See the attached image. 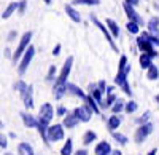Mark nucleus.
<instances>
[{
	"label": "nucleus",
	"mask_w": 159,
	"mask_h": 155,
	"mask_svg": "<svg viewBox=\"0 0 159 155\" xmlns=\"http://www.w3.org/2000/svg\"><path fill=\"white\" fill-rule=\"evenodd\" d=\"M30 40H32V32L29 31V32H24L22 34V37H21V40H19V43H18V48L15 50V53H13V62H18L21 58H22V55H24V51L29 48V45H30Z\"/></svg>",
	"instance_id": "nucleus-1"
},
{
	"label": "nucleus",
	"mask_w": 159,
	"mask_h": 155,
	"mask_svg": "<svg viewBox=\"0 0 159 155\" xmlns=\"http://www.w3.org/2000/svg\"><path fill=\"white\" fill-rule=\"evenodd\" d=\"M137 46H139V50L142 51V53H147V55H150L151 58H157V51L154 50V45L150 42V38L145 35L143 32H142L140 37L137 38Z\"/></svg>",
	"instance_id": "nucleus-2"
},
{
	"label": "nucleus",
	"mask_w": 159,
	"mask_h": 155,
	"mask_svg": "<svg viewBox=\"0 0 159 155\" xmlns=\"http://www.w3.org/2000/svg\"><path fill=\"white\" fill-rule=\"evenodd\" d=\"M34 56H35V48H34L32 45H29V48L24 51L22 59H21V62H19V67H18V70H19V74H21V75H24V74H25V70H27L29 64L32 62Z\"/></svg>",
	"instance_id": "nucleus-3"
},
{
	"label": "nucleus",
	"mask_w": 159,
	"mask_h": 155,
	"mask_svg": "<svg viewBox=\"0 0 159 155\" xmlns=\"http://www.w3.org/2000/svg\"><path fill=\"white\" fill-rule=\"evenodd\" d=\"M91 21L94 22L96 26H97V29H100V32L105 35V38H107V42L110 43V46L113 48V51H118V46L115 45V40H113V35H111V32L108 31V27L105 26L103 22H100L97 18H96V15H91Z\"/></svg>",
	"instance_id": "nucleus-4"
},
{
	"label": "nucleus",
	"mask_w": 159,
	"mask_h": 155,
	"mask_svg": "<svg viewBox=\"0 0 159 155\" xmlns=\"http://www.w3.org/2000/svg\"><path fill=\"white\" fill-rule=\"evenodd\" d=\"M151 133H153V123L147 122V123L140 125V126L137 128V131H135V143H137V144H142Z\"/></svg>",
	"instance_id": "nucleus-5"
},
{
	"label": "nucleus",
	"mask_w": 159,
	"mask_h": 155,
	"mask_svg": "<svg viewBox=\"0 0 159 155\" xmlns=\"http://www.w3.org/2000/svg\"><path fill=\"white\" fill-rule=\"evenodd\" d=\"M54 117V109L49 102H45V104L40 107V112H38V122H43L46 125H49V122Z\"/></svg>",
	"instance_id": "nucleus-6"
},
{
	"label": "nucleus",
	"mask_w": 159,
	"mask_h": 155,
	"mask_svg": "<svg viewBox=\"0 0 159 155\" xmlns=\"http://www.w3.org/2000/svg\"><path fill=\"white\" fill-rule=\"evenodd\" d=\"M64 139V125H52L48 126V141L49 143H57Z\"/></svg>",
	"instance_id": "nucleus-7"
},
{
	"label": "nucleus",
	"mask_w": 159,
	"mask_h": 155,
	"mask_svg": "<svg viewBox=\"0 0 159 155\" xmlns=\"http://www.w3.org/2000/svg\"><path fill=\"white\" fill-rule=\"evenodd\" d=\"M115 83H116L119 88H123V91H124L127 96L132 94L130 86H129V83H127V74H126L124 70H118V74H116V77H115Z\"/></svg>",
	"instance_id": "nucleus-8"
},
{
	"label": "nucleus",
	"mask_w": 159,
	"mask_h": 155,
	"mask_svg": "<svg viewBox=\"0 0 159 155\" xmlns=\"http://www.w3.org/2000/svg\"><path fill=\"white\" fill-rule=\"evenodd\" d=\"M123 8H124V11H126V15H127V18H129V21H135L137 24H140V26H143L145 22H143V18L139 15V13L135 11V8L132 7V5H129V3H126L124 2V5H123Z\"/></svg>",
	"instance_id": "nucleus-9"
},
{
	"label": "nucleus",
	"mask_w": 159,
	"mask_h": 155,
	"mask_svg": "<svg viewBox=\"0 0 159 155\" xmlns=\"http://www.w3.org/2000/svg\"><path fill=\"white\" fill-rule=\"evenodd\" d=\"M72 64H73V58L69 56L67 59H65V62H64V67H62V70H61V75L57 77V82L67 83V77H69V74H70V70H72Z\"/></svg>",
	"instance_id": "nucleus-10"
},
{
	"label": "nucleus",
	"mask_w": 159,
	"mask_h": 155,
	"mask_svg": "<svg viewBox=\"0 0 159 155\" xmlns=\"http://www.w3.org/2000/svg\"><path fill=\"white\" fill-rule=\"evenodd\" d=\"M73 114L80 119V122H89L91 115H92V110H91L89 106L86 104V106H81V107H76V109L73 110Z\"/></svg>",
	"instance_id": "nucleus-11"
},
{
	"label": "nucleus",
	"mask_w": 159,
	"mask_h": 155,
	"mask_svg": "<svg viewBox=\"0 0 159 155\" xmlns=\"http://www.w3.org/2000/svg\"><path fill=\"white\" fill-rule=\"evenodd\" d=\"M21 96H22V101H24V106L27 109H32L34 107V88H32V85H29L25 88L21 93Z\"/></svg>",
	"instance_id": "nucleus-12"
},
{
	"label": "nucleus",
	"mask_w": 159,
	"mask_h": 155,
	"mask_svg": "<svg viewBox=\"0 0 159 155\" xmlns=\"http://www.w3.org/2000/svg\"><path fill=\"white\" fill-rule=\"evenodd\" d=\"M52 93H54L56 99H61L65 93H67V83H62V82H54V88H52Z\"/></svg>",
	"instance_id": "nucleus-13"
},
{
	"label": "nucleus",
	"mask_w": 159,
	"mask_h": 155,
	"mask_svg": "<svg viewBox=\"0 0 159 155\" xmlns=\"http://www.w3.org/2000/svg\"><path fill=\"white\" fill-rule=\"evenodd\" d=\"M78 123H80V119L76 117V115H75L73 112H72V114L67 112V115L64 117V126L69 128V130H72V128H75Z\"/></svg>",
	"instance_id": "nucleus-14"
},
{
	"label": "nucleus",
	"mask_w": 159,
	"mask_h": 155,
	"mask_svg": "<svg viewBox=\"0 0 159 155\" xmlns=\"http://www.w3.org/2000/svg\"><path fill=\"white\" fill-rule=\"evenodd\" d=\"M96 155H111V146L107 143V141H102L96 146V150H94Z\"/></svg>",
	"instance_id": "nucleus-15"
},
{
	"label": "nucleus",
	"mask_w": 159,
	"mask_h": 155,
	"mask_svg": "<svg viewBox=\"0 0 159 155\" xmlns=\"http://www.w3.org/2000/svg\"><path fill=\"white\" fill-rule=\"evenodd\" d=\"M65 13L73 22H81V15H80V11L75 10L73 5H65Z\"/></svg>",
	"instance_id": "nucleus-16"
},
{
	"label": "nucleus",
	"mask_w": 159,
	"mask_h": 155,
	"mask_svg": "<svg viewBox=\"0 0 159 155\" xmlns=\"http://www.w3.org/2000/svg\"><path fill=\"white\" fill-rule=\"evenodd\" d=\"M21 119L27 128H37V125H38V120H35L34 115H30L27 112H21Z\"/></svg>",
	"instance_id": "nucleus-17"
},
{
	"label": "nucleus",
	"mask_w": 159,
	"mask_h": 155,
	"mask_svg": "<svg viewBox=\"0 0 159 155\" xmlns=\"http://www.w3.org/2000/svg\"><path fill=\"white\" fill-rule=\"evenodd\" d=\"M67 93H70V94H73V96H78V98H81L83 101L86 99L84 91H83L81 88H78L76 85H73V83H67Z\"/></svg>",
	"instance_id": "nucleus-18"
},
{
	"label": "nucleus",
	"mask_w": 159,
	"mask_h": 155,
	"mask_svg": "<svg viewBox=\"0 0 159 155\" xmlns=\"http://www.w3.org/2000/svg\"><path fill=\"white\" fill-rule=\"evenodd\" d=\"M148 32L150 34H154V35H159V18L157 16H153L150 21H148Z\"/></svg>",
	"instance_id": "nucleus-19"
},
{
	"label": "nucleus",
	"mask_w": 159,
	"mask_h": 155,
	"mask_svg": "<svg viewBox=\"0 0 159 155\" xmlns=\"http://www.w3.org/2000/svg\"><path fill=\"white\" fill-rule=\"evenodd\" d=\"M139 61H140V67L142 69H150L153 66V58L150 55H147V53H142Z\"/></svg>",
	"instance_id": "nucleus-20"
},
{
	"label": "nucleus",
	"mask_w": 159,
	"mask_h": 155,
	"mask_svg": "<svg viewBox=\"0 0 159 155\" xmlns=\"http://www.w3.org/2000/svg\"><path fill=\"white\" fill-rule=\"evenodd\" d=\"M18 155H35V153L29 143H21L18 147Z\"/></svg>",
	"instance_id": "nucleus-21"
},
{
	"label": "nucleus",
	"mask_w": 159,
	"mask_h": 155,
	"mask_svg": "<svg viewBox=\"0 0 159 155\" xmlns=\"http://www.w3.org/2000/svg\"><path fill=\"white\" fill-rule=\"evenodd\" d=\"M18 5H19V2H13V3H10L5 10H3V13H2V18L3 19H8L13 13H15L16 10H18Z\"/></svg>",
	"instance_id": "nucleus-22"
},
{
	"label": "nucleus",
	"mask_w": 159,
	"mask_h": 155,
	"mask_svg": "<svg viewBox=\"0 0 159 155\" xmlns=\"http://www.w3.org/2000/svg\"><path fill=\"white\" fill-rule=\"evenodd\" d=\"M105 24H107L108 31L111 32L113 38H118V37H119V27H118V24H116L113 19H107V21H105Z\"/></svg>",
	"instance_id": "nucleus-23"
},
{
	"label": "nucleus",
	"mask_w": 159,
	"mask_h": 155,
	"mask_svg": "<svg viewBox=\"0 0 159 155\" xmlns=\"http://www.w3.org/2000/svg\"><path fill=\"white\" fill-rule=\"evenodd\" d=\"M84 102L89 106V109H91L92 112H94V114H99V112H100V110H99V104H97V101H96L94 98H92L91 94H89V96H86Z\"/></svg>",
	"instance_id": "nucleus-24"
},
{
	"label": "nucleus",
	"mask_w": 159,
	"mask_h": 155,
	"mask_svg": "<svg viewBox=\"0 0 159 155\" xmlns=\"http://www.w3.org/2000/svg\"><path fill=\"white\" fill-rule=\"evenodd\" d=\"M119 125H121V119H119L116 114L111 115V117L108 119V130H110V131H115Z\"/></svg>",
	"instance_id": "nucleus-25"
},
{
	"label": "nucleus",
	"mask_w": 159,
	"mask_h": 155,
	"mask_svg": "<svg viewBox=\"0 0 159 155\" xmlns=\"http://www.w3.org/2000/svg\"><path fill=\"white\" fill-rule=\"evenodd\" d=\"M140 27H142V26H140V24H137L135 21H129V22L126 24L127 32H129V34H134V35H137V34L140 32Z\"/></svg>",
	"instance_id": "nucleus-26"
},
{
	"label": "nucleus",
	"mask_w": 159,
	"mask_h": 155,
	"mask_svg": "<svg viewBox=\"0 0 159 155\" xmlns=\"http://www.w3.org/2000/svg\"><path fill=\"white\" fill-rule=\"evenodd\" d=\"M72 152H73V143H72V139H67L64 147L61 149V155H72Z\"/></svg>",
	"instance_id": "nucleus-27"
},
{
	"label": "nucleus",
	"mask_w": 159,
	"mask_h": 155,
	"mask_svg": "<svg viewBox=\"0 0 159 155\" xmlns=\"http://www.w3.org/2000/svg\"><path fill=\"white\" fill-rule=\"evenodd\" d=\"M147 77H148V80H157L159 79V69L154 66V64L150 69H147Z\"/></svg>",
	"instance_id": "nucleus-28"
},
{
	"label": "nucleus",
	"mask_w": 159,
	"mask_h": 155,
	"mask_svg": "<svg viewBox=\"0 0 159 155\" xmlns=\"http://www.w3.org/2000/svg\"><path fill=\"white\" fill-rule=\"evenodd\" d=\"M96 139H97V134H96L94 131H91V130H89V131H86L84 136H83V144L88 146V144H91V143H94Z\"/></svg>",
	"instance_id": "nucleus-29"
},
{
	"label": "nucleus",
	"mask_w": 159,
	"mask_h": 155,
	"mask_svg": "<svg viewBox=\"0 0 159 155\" xmlns=\"http://www.w3.org/2000/svg\"><path fill=\"white\" fill-rule=\"evenodd\" d=\"M124 107H126L124 101H123V99H116L115 104L111 106V110H113V114H119L121 110H124Z\"/></svg>",
	"instance_id": "nucleus-30"
},
{
	"label": "nucleus",
	"mask_w": 159,
	"mask_h": 155,
	"mask_svg": "<svg viewBox=\"0 0 159 155\" xmlns=\"http://www.w3.org/2000/svg\"><path fill=\"white\" fill-rule=\"evenodd\" d=\"M116 99H118V98H116L113 93H111V94H108V96H107V99H105V102L102 104V107H103V109H110V107L115 104V101H116Z\"/></svg>",
	"instance_id": "nucleus-31"
},
{
	"label": "nucleus",
	"mask_w": 159,
	"mask_h": 155,
	"mask_svg": "<svg viewBox=\"0 0 159 155\" xmlns=\"http://www.w3.org/2000/svg\"><path fill=\"white\" fill-rule=\"evenodd\" d=\"M113 138L116 139V143H119V144H121V146H126L127 144V136H124V134H121V133H115L113 131Z\"/></svg>",
	"instance_id": "nucleus-32"
},
{
	"label": "nucleus",
	"mask_w": 159,
	"mask_h": 155,
	"mask_svg": "<svg viewBox=\"0 0 159 155\" xmlns=\"http://www.w3.org/2000/svg\"><path fill=\"white\" fill-rule=\"evenodd\" d=\"M100 0H73V5H99Z\"/></svg>",
	"instance_id": "nucleus-33"
},
{
	"label": "nucleus",
	"mask_w": 159,
	"mask_h": 155,
	"mask_svg": "<svg viewBox=\"0 0 159 155\" xmlns=\"http://www.w3.org/2000/svg\"><path fill=\"white\" fill-rule=\"evenodd\" d=\"M137 102L135 101H129V102H126V107H124V110L127 112V114H132V112H135L137 110Z\"/></svg>",
	"instance_id": "nucleus-34"
},
{
	"label": "nucleus",
	"mask_w": 159,
	"mask_h": 155,
	"mask_svg": "<svg viewBox=\"0 0 159 155\" xmlns=\"http://www.w3.org/2000/svg\"><path fill=\"white\" fill-rule=\"evenodd\" d=\"M56 72H57L56 66H51V67L48 69V75H46V80H48V82H54V79H56Z\"/></svg>",
	"instance_id": "nucleus-35"
},
{
	"label": "nucleus",
	"mask_w": 159,
	"mask_h": 155,
	"mask_svg": "<svg viewBox=\"0 0 159 155\" xmlns=\"http://www.w3.org/2000/svg\"><path fill=\"white\" fill-rule=\"evenodd\" d=\"M143 34L150 38V42H151L154 46H157V48H159V35H154V34H150V32H143Z\"/></svg>",
	"instance_id": "nucleus-36"
},
{
	"label": "nucleus",
	"mask_w": 159,
	"mask_h": 155,
	"mask_svg": "<svg viewBox=\"0 0 159 155\" xmlns=\"http://www.w3.org/2000/svg\"><path fill=\"white\" fill-rule=\"evenodd\" d=\"M27 86H29V85H25V83H24V82H21V80L15 83V90H16V91H18L19 94H21V93H22V91H24V90L27 88Z\"/></svg>",
	"instance_id": "nucleus-37"
},
{
	"label": "nucleus",
	"mask_w": 159,
	"mask_h": 155,
	"mask_svg": "<svg viewBox=\"0 0 159 155\" xmlns=\"http://www.w3.org/2000/svg\"><path fill=\"white\" fill-rule=\"evenodd\" d=\"M126 66H127V58L123 55L121 58H119V64H118V70H124L126 69Z\"/></svg>",
	"instance_id": "nucleus-38"
},
{
	"label": "nucleus",
	"mask_w": 159,
	"mask_h": 155,
	"mask_svg": "<svg viewBox=\"0 0 159 155\" xmlns=\"http://www.w3.org/2000/svg\"><path fill=\"white\" fill-rule=\"evenodd\" d=\"M150 115H151L150 112H145V114L142 115L140 119H137V123H139V125H143V123H147V122L150 120Z\"/></svg>",
	"instance_id": "nucleus-39"
},
{
	"label": "nucleus",
	"mask_w": 159,
	"mask_h": 155,
	"mask_svg": "<svg viewBox=\"0 0 159 155\" xmlns=\"http://www.w3.org/2000/svg\"><path fill=\"white\" fill-rule=\"evenodd\" d=\"M25 8H27V2H25V0H21L19 5H18V13H19V15H24Z\"/></svg>",
	"instance_id": "nucleus-40"
},
{
	"label": "nucleus",
	"mask_w": 159,
	"mask_h": 155,
	"mask_svg": "<svg viewBox=\"0 0 159 155\" xmlns=\"http://www.w3.org/2000/svg\"><path fill=\"white\" fill-rule=\"evenodd\" d=\"M7 146H8V141H7V138H5L3 134H0V147L7 149Z\"/></svg>",
	"instance_id": "nucleus-41"
},
{
	"label": "nucleus",
	"mask_w": 159,
	"mask_h": 155,
	"mask_svg": "<svg viewBox=\"0 0 159 155\" xmlns=\"http://www.w3.org/2000/svg\"><path fill=\"white\" fill-rule=\"evenodd\" d=\"M57 115H61V117H65V115H67V109H65L64 106H59V107H57Z\"/></svg>",
	"instance_id": "nucleus-42"
},
{
	"label": "nucleus",
	"mask_w": 159,
	"mask_h": 155,
	"mask_svg": "<svg viewBox=\"0 0 159 155\" xmlns=\"http://www.w3.org/2000/svg\"><path fill=\"white\" fill-rule=\"evenodd\" d=\"M97 86L102 90V93H105V90H107V83H105V80H100V82L97 83Z\"/></svg>",
	"instance_id": "nucleus-43"
},
{
	"label": "nucleus",
	"mask_w": 159,
	"mask_h": 155,
	"mask_svg": "<svg viewBox=\"0 0 159 155\" xmlns=\"http://www.w3.org/2000/svg\"><path fill=\"white\" fill-rule=\"evenodd\" d=\"M16 35H18V32L16 31H11L10 34H8V42H13L16 38Z\"/></svg>",
	"instance_id": "nucleus-44"
},
{
	"label": "nucleus",
	"mask_w": 159,
	"mask_h": 155,
	"mask_svg": "<svg viewBox=\"0 0 159 155\" xmlns=\"http://www.w3.org/2000/svg\"><path fill=\"white\" fill-rule=\"evenodd\" d=\"M59 53H61V45L57 43V45L54 46V50H52V55H54V56H57Z\"/></svg>",
	"instance_id": "nucleus-45"
},
{
	"label": "nucleus",
	"mask_w": 159,
	"mask_h": 155,
	"mask_svg": "<svg viewBox=\"0 0 159 155\" xmlns=\"http://www.w3.org/2000/svg\"><path fill=\"white\" fill-rule=\"evenodd\" d=\"M126 3H129V5H132V7H137V5L140 3V0H126Z\"/></svg>",
	"instance_id": "nucleus-46"
},
{
	"label": "nucleus",
	"mask_w": 159,
	"mask_h": 155,
	"mask_svg": "<svg viewBox=\"0 0 159 155\" xmlns=\"http://www.w3.org/2000/svg\"><path fill=\"white\" fill-rule=\"evenodd\" d=\"M73 155H88V150H84V149H81V150H76Z\"/></svg>",
	"instance_id": "nucleus-47"
},
{
	"label": "nucleus",
	"mask_w": 159,
	"mask_h": 155,
	"mask_svg": "<svg viewBox=\"0 0 159 155\" xmlns=\"http://www.w3.org/2000/svg\"><path fill=\"white\" fill-rule=\"evenodd\" d=\"M113 90H115L113 86H107V90H105V93H107V94H111V93H113Z\"/></svg>",
	"instance_id": "nucleus-48"
},
{
	"label": "nucleus",
	"mask_w": 159,
	"mask_h": 155,
	"mask_svg": "<svg viewBox=\"0 0 159 155\" xmlns=\"http://www.w3.org/2000/svg\"><path fill=\"white\" fill-rule=\"evenodd\" d=\"M5 56H8V58H13V55H11L10 48H7V50H5Z\"/></svg>",
	"instance_id": "nucleus-49"
},
{
	"label": "nucleus",
	"mask_w": 159,
	"mask_h": 155,
	"mask_svg": "<svg viewBox=\"0 0 159 155\" xmlns=\"http://www.w3.org/2000/svg\"><path fill=\"white\" fill-rule=\"evenodd\" d=\"M111 155H123V152L116 149V150H111Z\"/></svg>",
	"instance_id": "nucleus-50"
},
{
	"label": "nucleus",
	"mask_w": 159,
	"mask_h": 155,
	"mask_svg": "<svg viewBox=\"0 0 159 155\" xmlns=\"http://www.w3.org/2000/svg\"><path fill=\"white\" fill-rule=\"evenodd\" d=\"M124 72L129 75V72H130V64H127V66H126V69H124Z\"/></svg>",
	"instance_id": "nucleus-51"
},
{
	"label": "nucleus",
	"mask_w": 159,
	"mask_h": 155,
	"mask_svg": "<svg viewBox=\"0 0 159 155\" xmlns=\"http://www.w3.org/2000/svg\"><path fill=\"white\" fill-rule=\"evenodd\" d=\"M156 153H157V150H156V149H153V150H150V152H148V155H156Z\"/></svg>",
	"instance_id": "nucleus-52"
},
{
	"label": "nucleus",
	"mask_w": 159,
	"mask_h": 155,
	"mask_svg": "<svg viewBox=\"0 0 159 155\" xmlns=\"http://www.w3.org/2000/svg\"><path fill=\"white\" fill-rule=\"evenodd\" d=\"M43 2H45V3H46V5H49V3H51V2H52V0H43Z\"/></svg>",
	"instance_id": "nucleus-53"
},
{
	"label": "nucleus",
	"mask_w": 159,
	"mask_h": 155,
	"mask_svg": "<svg viewBox=\"0 0 159 155\" xmlns=\"http://www.w3.org/2000/svg\"><path fill=\"white\" fill-rule=\"evenodd\" d=\"M0 128H3V123L2 122H0Z\"/></svg>",
	"instance_id": "nucleus-54"
},
{
	"label": "nucleus",
	"mask_w": 159,
	"mask_h": 155,
	"mask_svg": "<svg viewBox=\"0 0 159 155\" xmlns=\"http://www.w3.org/2000/svg\"><path fill=\"white\" fill-rule=\"evenodd\" d=\"M156 101H157V102H159V96H156Z\"/></svg>",
	"instance_id": "nucleus-55"
},
{
	"label": "nucleus",
	"mask_w": 159,
	"mask_h": 155,
	"mask_svg": "<svg viewBox=\"0 0 159 155\" xmlns=\"http://www.w3.org/2000/svg\"><path fill=\"white\" fill-rule=\"evenodd\" d=\"M5 155H13V153H5Z\"/></svg>",
	"instance_id": "nucleus-56"
}]
</instances>
